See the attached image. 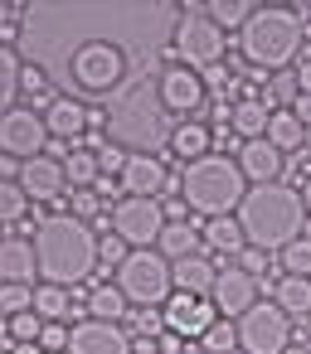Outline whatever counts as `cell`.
Returning a JSON list of instances; mask_svg holds the SVG:
<instances>
[{
    "label": "cell",
    "mask_w": 311,
    "mask_h": 354,
    "mask_svg": "<svg viewBox=\"0 0 311 354\" xmlns=\"http://www.w3.org/2000/svg\"><path fill=\"white\" fill-rule=\"evenodd\" d=\"M0 354H6V349H0Z\"/></svg>",
    "instance_id": "f5cc1de1"
},
{
    "label": "cell",
    "mask_w": 311,
    "mask_h": 354,
    "mask_svg": "<svg viewBox=\"0 0 311 354\" xmlns=\"http://www.w3.org/2000/svg\"><path fill=\"white\" fill-rule=\"evenodd\" d=\"M170 151L185 156V160L209 156V127H199V122H180V127L170 131Z\"/></svg>",
    "instance_id": "484cf974"
},
{
    "label": "cell",
    "mask_w": 311,
    "mask_h": 354,
    "mask_svg": "<svg viewBox=\"0 0 311 354\" xmlns=\"http://www.w3.org/2000/svg\"><path fill=\"white\" fill-rule=\"evenodd\" d=\"M132 325L141 330V339H161L166 335V310L161 306H136L132 310Z\"/></svg>",
    "instance_id": "8d00e7d4"
},
{
    "label": "cell",
    "mask_w": 311,
    "mask_h": 354,
    "mask_svg": "<svg viewBox=\"0 0 311 354\" xmlns=\"http://www.w3.org/2000/svg\"><path fill=\"white\" fill-rule=\"evenodd\" d=\"M122 310H127V296L117 291V281H103V286L88 291V315L93 320H122Z\"/></svg>",
    "instance_id": "4316f807"
},
{
    "label": "cell",
    "mask_w": 311,
    "mask_h": 354,
    "mask_svg": "<svg viewBox=\"0 0 311 354\" xmlns=\"http://www.w3.org/2000/svg\"><path fill=\"white\" fill-rule=\"evenodd\" d=\"M258 286H263V281H258L243 262L224 267V272H219V281H214V310H219V315H229V320L248 315V310L258 306Z\"/></svg>",
    "instance_id": "8fae6325"
},
{
    "label": "cell",
    "mask_w": 311,
    "mask_h": 354,
    "mask_svg": "<svg viewBox=\"0 0 311 354\" xmlns=\"http://www.w3.org/2000/svg\"><path fill=\"white\" fill-rule=\"evenodd\" d=\"M122 189H127V199H151L156 189H166V165H161V156L132 151V160H127V170H122Z\"/></svg>",
    "instance_id": "2e32d148"
},
{
    "label": "cell",
    "mask_w": 311,
    "mask_h": 354,
    "mask_svg": "<svg viewBox=\"0 0 311 354\" xmlns=\"http://www.w3.org/2000/svg\"><path fill=\"white\" fill-rule=\"evenodd\" d=\"M39 349L44 354H69V325L64 320H49L44 335H39Z\"/></svg>",
    "instance_id": "f35d334b"
},
{
    "label": "cell",
    "mask_w": 311,
    "mask_h": 354,
    "mask_svg": "<svg viewBox=\"0 0 311 354\" xmlns=\"http://www.w3.org/2000/svg\"><path fill=\"white\" fill-rule=\"evenodd\" d=\"M267 122H272V112L263 107V97H238L233 112H229V131L243 136V141H263L267 136Z\"/></svg>",
    "instance_id": "44dd1931"
},
{
    "label": "cell",
    "mask_w": 311,
    "mask_h": 354,
    "mask_svg": "<svg viewBox=\"0 0 311 354\" xmlns=\"http://www.w3.org/2000/svg\"><path fill=\"white\" fill-rule=\"evenodd\" d=\"M199 349H204V354H233V349H238V325H233V320H214V325L204 330Z\"/></svg>",
    "instance_id": "836d02e7"
},
{
    "label": "cell",
    "mask_w": 311,
    "mask_h": 354,
    "mask_svg": "<svg viewBox=\"0 0 311 354\" xmlns=\"http://www.w3.org/2000/svg\"><path fill=\"white\" fill-rule=\"evenodd\" d=\"M20 68H25V64H20V59H15L6 44H0V117H6V112H15L10 102L20 97Z\"/></svg>",
    "instance_id": "f1b7e54d"
},
{
    "label": "cell",
    "mask_w": 311,
    "mask_h": 354,
    "mask_svg": "<svg viewBox=\"0 0 311 354\" xmlns=\"http://www.w3.org/2000/svg\"><path fill=\"white\" fill-rule=\"evenodd\" d=\"M127 160H132V156H127L122 146H103V151H98V170H103V175H122Z\"/></svg>",
    "instance_id": "ab89813d"
},
{
    "label": "cell",
    "mask_w": 311,
    "mask_h": 354,
    "mask_svg": "<svg viewBox=\"0 0 311 354\" xmlns=\"http://www.w3.org/2000/svg\"><path fill=\"white\" fill-rule=\"evenodd\" d=\"M30 209V194L20 189V180H0V223H20Z\"/></svg>",
    "instance_id": "d6a6232c"
},
{
    "label": "cell",
    "mask_w": 311,
    "mask_h": 354,
    "mask_svg": "<svg viewBox=\"0 0 311 354\" xmlns=\"http://www.w3.org/2000/svg\"><path fill=\"white\" fill-rule=\"evenodd\" d=\"M204 10H209V20H214L219 30H238V35H243V25L253 20L258 6H253V0H214V6H204Z\"/></svg>",
    "instance_id": "83f0119b"
},
{
    "label": "cell",
    "mask_w": 311,
    "mask_h": 354,
    "mask_svg": "<svg viewBox=\"0 0 311 354\" xmlns=\"http://www.w3.org/2000/svg\"><path fill=\"white\" fill-rule=\"evenodd\" d=\"M267 141L287 156V151H301V141H306V127L296 122V112H272V122H267Z\"/></svg>",
    "instance_id": "d4e9b609"
},
{
    "label": "cell",
    "mask_w": 311,
    "mask_h": 354,
    "mask_svg": "<svg viewBox=\"0 0 311 354\" xmlns=\"http://www.w3.org/2000/svg\"><path fill=\"white\" fill-rule=\"evenodd\" d=\"M35 257H39V277L49 286H78L93 267H98V233L78 218V214H49L35 228Z\"/></svg>",
    "instance_id": "3957f363"
},
{
    "label": "cell",
    "mask_w": 311,
    "mask_h": 354,
    "mask_svg": "<svg viewBox=\"0 0 311 354\" xmlns=\"http://www.w3.org/2000/svg\"><path fill=\"white\" fill-rule=\"evenodd\" d=\"M296 83H301V93L311 97V59H301V68H296Z\"/></svg>",
    "instance_id": "c3c4849f"
},
{
    "label": "cell",
    "mask_w": 311,
    "mask_h": 354,
    "mask_svg": "<svg viewBox=\"0 0 311 354\" xmlns=\"http://www.w3.org/2000/svg\"><path fill=\"white\" fill-rule=\"evenodd\" d=\"M301 204H306V214H311V175H306V185H301Z\"/></svg>",
    "instance_id": "681fc988"
},
{
    "label": "cell",
    "mask_w": 311,
    "mask_h": 354,
    "mask_svg": "<svg viewBox=\"0 0 311 354\" xmlns=\"http://www.w3.org/2000/svg\"><path fill=\"white\" fill-rule=\"evenodd\" d=\"M296 97H301V83H296V73H287V68L272 73L267 88H263V107H267V112H272V107L282 112V102H296Z\"/></svg>",
    "instance_id": "1f68e13d"
},
{
    "label": "cell",
    "mask_w": 311,
    "mask_h": 354,
    "mask_svg": "<svg viewBox=\"0 0 311 354\" xmlns=\"http://www.w3.org/2000/svg\"><path fill=\"white\" fill-rule=\"evenodd\" d=\"M156 97H161V107L166 112H199L204 107V78L195 73V68H166L161 78H156Z\"/></svg>",
    "instance_id": "4fadbf2b"
},
{
    "label": "cell",
    "mask_w": 311,
    "mask_h": 354,
    "mask_svg": "<svg viewBox=\"0 0 311 354\" xmlns=\"http://www.w3.org/2000/svg\"><path fill=\"white\" fill-rule=\"evenodd\" d=\"M185 10L190 15H180V25H175V54H180V68L204 73L224 59V30L209 15H199L204 6H185Z\"/></svg>",
    "instance_id": "52a82bcc"
},
{
    "label": "cell",
    "mask_w": 311,
    "mask_h": 354,
    "mask_svg": "<svg viewBox=\"0 0 311 354\" xmlns=\"http://www.w3.org/2000/svg\"><path fill=\"white\" fill-rule=\"evenodd\" d=\"M204 243H209L214 252H224V257H238V252L248 248L238 218H209V223H204Z\"/></svg>",
    "instance_id": "603a6c76"
},
{
    "label": "cell",
    "mask_w": 311,
    "mask_h": 354,
    "mask_svg": "<svg viewBox=\"0 0 311 354\" xmlns=\"http://www.w3.org/2000/svg\"><path fill=\"white\" fill-rule=\"evenodd\" d=\"M117 291H122L132 306H166V301L175 296L170 262H166L156 248H132L127 262L117 267Z\"/></svg>",
    "instance_id": "8992f818"
},
{
    "label": "cell",
    "mask_w": 311,
    "mask_h": 354,
    "mask_svg": "<svg viewBox=\"0 0 311 354\" xmlns=\"http://www.w3.org/2000/svg\"><path fill=\"white\" fill-rule=\"evenodd\" d=\"M112 228H117L122 243H136V248L161 243V233H166V204H156V199H122L112 209Z\"/></svg>",
    "instance_id": "9c48e42d"
},
{
    "label": "cell",
    "mask_w": 311,
    "mask_h": 354,
    "mask_svg": "<svg viewBox=\"0 0 311 354\" xmlns=\"http://www.w3.org/2000/svg\"><path fill=\"white\" fill-rule=\"evenodd\" d=\"M35 315L49 325V320H69V286H39L35 291Z\"/></svg>",
    "instance_id": "4dcf8cb0"
},
{
    "label": "cell",
    "mask_w": 311,
    "mask_h": 354,
    "mask_svg": "<svg viewBox=\"0 0 311 354\" xmlns=\"http://www.w3.org/2000/svg\"><path fill=\"white\" fill-rule=\"evenodd\" d=\"M73 209H78V214H83V218H88V214H93V209H98V199H93V194H88V189H73Z\"/></svg>",
    "instance_id": "f6af8a7d"
},
{
    "label": "cell",
    "mask_w": 311,
    "mask_h": 354,
    "mask_svg": "<svg viewBox=\"0 0 311 354\" xmlns=\"http://www.w3.org/2000/svg\"><path fill=\"white\" fill-rule=\"evenodd\" d=\"M292 112H296V122H301V127L311 131V97H306V93L296 97V107H292Z\"/></svg>",
    "instance_id": "bcb514c9"
},
{
    "label": "cell",
    "mask_w": 311,
    "mask_h": 354,
    "mask_svg": "<svg viewBox=\"0 0 311 354\" xmlns=\"http://www.w3.org/2000/svg\"><path fill=\"white\" fill-rule=\"evenodd\" d=\"M15 354H39V344H15Z\"/></svg>",
    "instance_id": "f907efd6"
},
{
    "label": "cell",
    "mask_w": 311,
    "mask_h": 354,
    "mask_svg": "<svg viewBox=\"0 0 311 354\" xmlns=\"http://www.w3.org/2000/svg\"><path fill=\"white\" fill-rule=\"evenodd\" d=\"M44 141H49V127H44L39 112L15 107V112L0 117V151H6V156H25V160H35V156H44Z\"/></svg>",
    "instance_id": "30bf717a"
},
{
    "label": "cell",
    "mask_w": 311,
    "mask_h": 354,
    "mask_svg": "<svg viewBox=\"0 0 311 354\" xmlns=\"http://www.w3.org/2000/svg\"><path fill=\"white\" fill-rule=\"evenodd\" d=\"M277 267H282L287 277H306V281H311V238H296L292 248H282V252H277Z\"/></svg>",
    "instance_id": "e575fe53"
},
{
    "label": "cell",
    "mask_w": 311,
    "mask_h": 354,
    "mask_svg": "<svg viewBox=\"0 0 311 354\" xmlns=\"http://www.w3.org/2000/svg\"><path fill=\"white\" fill-rule=\"evenodd\" d=\"M44 88H49V73H44L39 64H25V68H20V93H35V97H39Z\"/></svg>",
    "instance_id": "60d3db41"
},
{
    "label": "cell",
    "mask_w": 311,
    "mask_h": 354,
    "mask_svg": "<svg viewBox=\"0 0 311 354\" xmlns=\"http://www.w3.org/2000/svg\"><path fill=\"white\" fill-rule=\"evenodd\" d=\"M180 194H185V204L199 209L204 218H233V209L248 199V180H243L238 160L209 151V156H199V160L185 165Z\"/></svg>",
    "instance_id": "277c9868"
},
{
    "label": "cell",
    "mask_w": 311,
    "mask_h": 354,
    "mask_svg": "<svg viewBox=\"0 0 311 354\" xmlns=\"http://www.w3.org/2000/svg\"><path fill=\"white\" fill-rule=\"evenodd\" d=\"M64 185H69L64 180V160H54V156H35V160L20 165V189L30 199H59Z\"/></svg>",
    "instance_id": "e0dca14e"
},
{
    "label": "cell",
    "mask_w": 311,
    "mask_h": 354,
    "mask_svg": "<svg viewBox=\"0 0 311 354\" xmlns=\"http://www.w3.org/2000/svg\"><path fill=\"white\" fill-rule=\"evenodd\" d=\"M6 335H10L15 344H39V335H44V320H39L35 310H25V315H10V320H6Z\"/></svg>",
    "instance_id": "d590c367"
},
{
    "label": "cell",
    "mask_w": 311,
    "mask_h": 354,
    "mask_svg": "<svg viewBox=\"0 0 311 354\" xmlns=\"http://www.w3.org/2000/svg\"><path fill=\"white\" fill-rule=\"evenodd\" d=\"M243 267L258 277V272H263V252H258V248H248V252H243Z\"/></svg>",
    "instance_id": "7dc6e473"
},
{
    "label": "cell",
    "mask_w": 311,
    "mask_h": 354,
    "mask_svg": "<svg viewBox=\"0 0 311 354\" xmlns=\"http://www.w3.org/2000/svg\"><path fill=\"white\" fill-rule=\"evenodd\" d=\"M199 228L195 223H166V233H161V257L166 262H185V257H195L199 252Z\"/></svg>",
    "instance_id": "7402d4cb"
},
{
    "label": "cell",
    "mask_w": 311,
    "mask_h": 354,
    "mask_svg": "<svg viewBox=\"0 0 311 354\" xmlns=\"http://www.w3.org/2000/svg\"><path fill=\"white\" fill-rule=\"evenodd\" d=\"M69 354H132V339L112 320H78L69 325Z\"/></svg>",
    "instance_id": "7c38bea8"
},
{
    "label": "cell",
    "mask_w": 311,
    "mask_h": 354,
    "mask_svg": "<svg viewBox=\"0 0 311 354\" xmlns=\"http://www.w3.org/2000/svg\"><path fill=\"white\" fill-rule=\"evenodd\" d=\"M204 88H214V93H224V88H233V83H229V73H224V64H214V68H204Z\"/></svg>",
    "instance_id": "7bdbcfd3"
},
{
    "label": "cell",
    "mask_w": 311,
    "mask_h": 354,
    "mask_svg": "<svg viewBox=\"0 0 311 354\" xmlns=\"http://www.w3.org/2000/svg\"><path fill=\"white\" fill-rule=\"evenodd\" d=\"M233 325H238V349L243 354H282L292 344V315L277 301H258Z\"/></svg>",
    "instance_id": "ba28073f"
},
{
    "label": "cell",
    "mask_w": 311,
    "mask_h": 354,
    "mask_svg": "<svg viewBox=\"0 0 311 354\" xmlns=\"http://www.w3.org/2000/svg\"><path fill=\"white\" fill-rule=\"evenodd\" d=\"M301 49V20L292 6H258L253 20L243 25V59L253 68L282 73Z\"/></svg>",
    "instance_id": "5b68a950"
},
{
    "label": "cell",
    "mask_w": 311,
    "mask_h": 354,
    "mask_svg": "<svg viewBox=\"0 0 311 354\" xmlns=\"http://www.w3.org/2000/svg\"><path fill=\"white\" fill-rule=\"evenodd\" d=\"M25 315V310H35V291L30 286H0V315Z\"/></svg>",
    "instance_id": "74e56055"
},
{
    "label": "cell",
    "mask_w": 311,
    "mask_h": 354,
    "mask_svg": "<svg viewBox=\"0 0 311 354\" xmlns=\"http://www.w3.org/2000/svg\"><path fill=\"white\" fill-rule=\"evenodd\" d=\"M282 354H311V349H301V344H287V349H282Z\"/></svg>",
    "instance_id": "816d5d0a"
},
{
    "label": "cell",
    "mask_w": 311,
    "mask_h": 354,
    "mask_svg": "<svg viewBox=\"0 0 311 354\" xmlns=\"http://www.w3.org/2000/svg\"><path fill=\"white\" fill-rule=\"evenodd\" d=\"M156 349H161V354H185V344H180V335H175V330H166V335L156 339Z\"/></svg>",
    "instance_id": "ee69618b"
},
{
    "label": "cell",
    "mask_w": 311,
    "mask_h": 354,
    "mask_svg": "<svg viewBox=\"0 0 311 354\" xmlns=\"http://www.w3.org/2000/svg\"><path fill=\"white\" fill-rule=\"evenodd\" d=\"M238 170H243V180H253V185H277V170H282V151L263 136V141H243V151H238Z\"/></svg>",
    "instance_id": "ac0fdd59"
},
{
    "label": "cell",
    "mask_w": 311,
    "mask_h": 354,
    "mask_svg": "<svg viewBox=\"0 0 311 354\" xmlns=\"http://www.w3.org/2000/svg\"><path fill=\"white\" fill-rule=\"evenodd\" d=\"M39 277V257L30 238H0V286H30Z\"/></svg>",
    "instance_id": "9a60e30c"
},
{
    "label": "cell",
    "mask_w": 311,
    "mask_h": 354,
    "mask_svg": "<svg viewBox=\"0 0 311 354\" xmlns=\"http://www.w3.org/2000/svg\"><path fill=\"white\" fill-rule=\"evenodd\" d=\"M64 180H69L73 189L98 185V180H103V170H98V151H73V156L64 160Z\"/></svg>",
    "instance_id": "f546056e"
},
{
    "label": "cell",
    "mask_w": 311,
    "mask_h": 354,
    "mask_svg": "<svg viewBox=\"0 0 311 354\" xmlns=\"http://www.w3.org/2000/svg\"><path fill=\"white\" fill-rule=\"evenodd\" d=\"M306 204H301V189L292 185H253L248 199L238 204V228L248 238V248L258 252H282L292 248L301 233H306Z\"/></svg>",
    "instance_id": "7a4b0ae2"
},
{
    "label": "cell",
    "mask_w": 311,
    "mask_h": 354,
    "mask_svg": "<svg viewBox=\"0 0 311 354\" xmlns=\"http://www.w3.org/2000/svg\"><path fill=\"white\" fill-rule=\"evenodd\" d=\"M98 262H112V267H122V262H127V252H122V238H98Z\"/></svg>",
    "instance_id": "b9f144b4"
},
{
    "label": "cell",
    "mask_w": 311,
    "mask_h": 354,
    "mask_svg": "<svg viewBox=\"0 0 311 354\" xmlns=\"http://www.w3.org/2000/svg\"><path fill=\"white\" fill-rule=\"evenodd\" d=\"M170 281H175V291H185V296H214V281H219V272L209 267V257H185V262H170Z\"/></svg>",
    "instance_id": "d6986e66"
},
{
    "label": "cell",
    "mask_w": 311,
    "mask_h": 354,
    "mask_svg": "<svg viewBox=\"0 0 311 354\" xmlns=\"http://www.w3.org/2000/svg\"><path fill=\"white\" fill-rule=\"evenodd\" d=\"M272 301L287 315H311V281L306 277H282V281H272Z\"/></svg>",
    "instance_id": "cb8c5ba5"
},
{
    "label": "cell",
    "mask_w": 311,
    "mask_h": 354,
    "mask_svg": "<svg viewBox=\"0 0 311 354\" xmlns=\"http://www.w3.org/2000/svg\"><path fill=\"white\" fill-rule=\"evenodd\" d=\"M209 325H214V306H209V301L185 296V291H175V296L166 301V330H175L180 339H204Z\"/></svg>",
    "instance_id": "5bb4252c"
},
{
    "label": "cell",
    "mask_w": 311,
    "mask_h": 354,
    "mask_svg": "<svg viewBox=\"0 0 311 354\" xmlns=\"http://www.w3.org/2000/svg\"><path fill=\"white\" fill-rule=\"evenodd\" d=\"M122 6H25V49L30 64H39L49 78H64L69 93L83 97H107L117 102L122 83L136 73L127 39H156L166 35L170 6H136L132 20L117 25Z\"/></svg>",
    "instance_id": "6da1fadb"
},
{
    "label": "cell",
    "mask_w": 311,
    "mask_h": 354,
    "mask_svg": "<svg viewBox=\"0 0 311 354\" xmlns=\"http://www.w3.org/2000/svg\"><path fill=\"white\" fill-rule=\"evenodd\" d=\"M44 127H49V136H54V141H73V136L88 127V112H83V102H78V97H54V102H49V112H44Z\"/></svg>",
    "instance_id": "ffe728a7"
}]
</instances>
